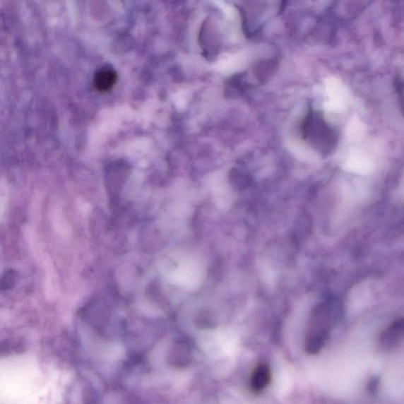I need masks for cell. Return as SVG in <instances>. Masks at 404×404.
Listing matches in <instances>:
<instances>
[{
	"label": "cell",
	"mask_w": 404,
	"mask_h": 404,
	"mask_svg": "<svg viewBox=\"0 0 404 404\" xmlns=\"http://www.w3.org/2000/svg\"><path fill=\"white\" fill-rule=\"evenodd\" d=\"M404 341V318L396 320L384 329L379 338V347L384 352L393 351Z\"/></svg>",
	"instance_id": "3"
},
{
	"label": "cell",
	"mask_w": 404,
	"mask_h": 404,
	"mask_svg": "<svg viewBox=\"0 0 404 404\" xmlns=\"http://www.w3.org/2000/svg\"><path fill=\"white\" fill-rule=\"evenodd\" d=\"M340 311L339 303L332 300L322 302L313 309L306 333L305 349L307 354L320 352L335 322L338 319Z\"/></svg>",
	"instance_id": "1"
},
{
	"label": "cell",
	"mask_w": 404,
	"mask_h": 404,
	"mask_svg": "<svg viewBox=\"0 0 404 404\" xmlns=\"http://www.w3.org/2000/svg\"><path fill=\"white\" fill-rule=\"evenodd\" d=\"M230 180L234 187L239 189V188H242L247 184L248 179L244 174L239 170H233L232 174H230Z\"/></svg>",
	"instance_id": "6"
},
{
	"label": "cell",
	"mask_w": 404,
	"mask_h": 404,
	"mask_svg": "<svg viewBox=\"0 0 404 404\" xmlns=\"http://www.w3.org/2000/svg\"><path fill=\"white\" fill-rule=\"evenodd\" d=\"M117 78L116 71L106 67L96 73L93 81L94 87L99 92L109 91L117 83Z\"/></svg>",
	"instance_id": "5"
},
{
	"label": "cell",
	"mask_w": 404,
	"mask_h": 404,
	"mask_svg": "<svg viewBox=\"0 0 404 404\" xmlns=\"http://www.w3.org/2000/svg\"><path fill=\"white\" fill-rule=\"evenodd\" d=\"M396 92L398 95L400 109L404 116V82L403 81H398L396 83Z\"/></svg>",
	"instance_id": "8"
},
{
	"label": "cell",
	"mask_w": 404,
	"mask_h": 404,
	"mask_svg": "<svg viewBox=\"0 0 404 404\" xmlns=\"http://www.w3.org/2000/svg\"><path fill=\"white\" fill-rule=\"evenodd\" d=\"M379 387V380L378 379H372V381L369 383L368 389L369 393H375L376 391V388Z\"/></svg>",
	"instance_id": "9"
},
{
	"label": "cell",
	"mask_w": 404,
	"mask_h": 404,
	"mask_svg": "<svg viewBox=\"0 0 404 404\" xmlns=\"http://www.w3.org/2000/svg\"><path fill=\"white\" fill-rule=\"evenodd\" d=\"M272 380L271 369L266 362L255 367L251 376L250 389L254 394L264 392Z\"/></svg>",
	"instance_id": "4"
},
{
	"label": "cell",
	"mask_w": 404,
	"mask_h": 404,
	"mask_svg": "<svg viewBox=\"0 0 404 404\" xmlns=\"http://www.w3.org/2000/svg\"><path fill=\"white\" fill-rule=\"evenodd\" d=\"M302 137L316 152L324 156L333 153L338 143V134L321 112H309L301 124Z\"/></svg>",
	"instance_id": "2"
},
{
	"label": "cell",
	"mask_w": 404,
	"mask_h": 404,
	"mask_svg": "<svg viewBox=\"0 0 404 404\" xmlns=\"http://www.w3.org/2000/svg\"><path fill=\"white\" fill-rule=\"evenodd\" d=\"M16 273L13 271H8L6 272L2 278L1 285L2 290H8L16 284Z\"/></svg>",
	"instance_id": "7"
}]
</instances>
